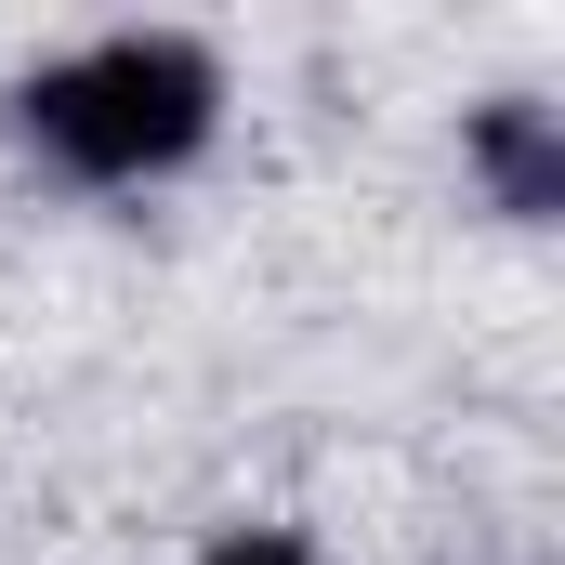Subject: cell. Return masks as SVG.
I'll use <instances>...</instances> for the list:
<instances>
[{"instance_id":"cell-1","label":"cell","mask_w":565,"mask_h":565,"mask_svg":"<svg viewBox=\"0 0 565 565\" xmlns=\"http://www.w3.org/2000/svg\"><path fill=\"white\" fill-rule=\"evenodd\" d=\"M211 106H224V66L198 40H93L13 93V132L79 184H145L211 145Z\"/></svg>"},{"instance_id":"cell-3","label":"cell","mask_w":565,"mask_h":565,"mask_svg":"<svg viewBox=\"0 0 565 565\" xmlns=\"http://www.w3.org/2000/svg\"><path fill=\"white\" fill-rule=\"evenodd\" d=\"M211 565H316V553H302L289 526H237V540H224V553H211Z\"/></svg>"},{"instance_id":"cell-2","label":"cell","mask_w":565,"mask_h":565,"mask_svg":"<svg viewBox=\"0 0 565 565\" xmlns=\"http://www.w3.org/2000/svg\"><path fill=\"white\" fill-rule=\"evenodd\" d=\"M473 171H487V198H500V211H513V224H553L565 211V132H553V106H526V93H513V106H473Z\"/></svg>"}]
</instances>
